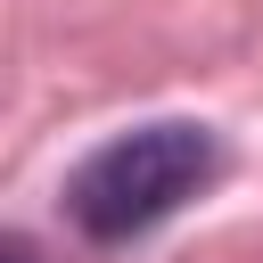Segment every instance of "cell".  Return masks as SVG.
Segmentation results:
<instances>
[{
	"label": "cell",
	"mask_w": 263,
	"mask_h": 263,
	"mask_svg": "<svg viewBox=\"0 0 263 263\" xmlns=\"http://www.w3.org/2000/svg\"><path fill=\"white\" fill-rule=\"evenodd\" d=\"M214 181V132L205 123H140L107 148H90L66 181V214L82 238L123 247L140 230H156L173 205H189Z\"/></svg>",
	"instance_id": "obj_1"
}]
</instances>
